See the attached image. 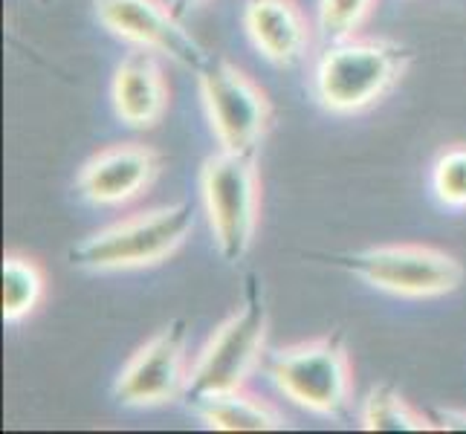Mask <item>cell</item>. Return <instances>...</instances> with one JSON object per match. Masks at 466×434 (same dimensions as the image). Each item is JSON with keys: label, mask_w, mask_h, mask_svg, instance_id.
<instances>
[{"label": "cell", "mask_w": 466, "mask_h": 434, "mask_svg": "<svg viewBox=\"0 0 466 434\" xmlns=\"http://www.w3.org/2000/svg\"><path fill=\"white\" fill-rule=\"evenodd\" d=\"M411 67V50L391 38H342L313 67L316 102L333 116H357L377 107Z\"/></svg>", "instance_id": "1"}, {"label": "cell", "mask_w": 466, "mask_h": 434, "mask_svg": "<svg viewBox=\"0 0 466 434\" xmlns=\"http://www.w3.org/2000/svg\"><path fill=\"white\" fill-rule=\"evenodd\" d=\"M191 229H195V215L188 203L157 206L82 237L70 247L67 258L76 269L93 276L148 269L168 261L188 240Z\"/></svg>", "instance_id": "2"}, {"label": "cell", "mask_w": 466, "mask_h": 434, "mask_svg": "<svg viewBox=\"0 0 466 434\" xmlns=\"http://www.w3.org/2000/svg\"><path fill=\"white\" fill-rule=\"evenodd\" d=\"M267 328L269 318L264 298L249 289L240 308L223 318L206 339V345L198 350L195 362L188 368L183 394L186 406L195 409L212 397L247 389L267 350Z\"/></svg>", "instance_id": "3"}, {"label": "cell", "mask_w": 466, "mask_h": 434, "mask_svg": "<svg viewBox=\"0 0 466 434\" xmlns=\"http://www.w3.org/2000/svg\"><path fill=\"white\" fill-rule=\"evenodd\" d=\"M269 379L284 399L325 420H342L353 409V365L339 333L279 348Z\"/></svg>", "instance_id": "4"}, {"label": "cell", "mask_w": 466, "mask_h": 434, "mask_svg": "<svg viewBox=\"0 0 466 434\" xmlns=\"http://www.w3.org/2000/svg\"><path fill=\"white\" fill-rule=\"evenodd\" d=\"M200 200L215 249L227 264L244 261L261 223V177L255 156L218 151L200 168Z\"/></svg>", "instance_id": "5"}, {"label": "cell", "mask_w": 466, "mask_h": 434, "mask_svg": "<svg viewBox=\"0 0 466 434\" xmlns=\"http://www.w3.org/2000/svg\"><path fill=\"white\" fill-rule=\"evenodd\" d=\"M336 264L380 293L414 301L452 296L466 278V269L455 255L423 244L368 247L342 255Z\"/></svg>", "instance_id": "6"}, {"label": "cell", "mask_w": 466, "mask_h": 434, "mask_svg": "<svg viewBox=\"0 0 466 434\" xmlns=\"http://www.w3.org/2000/svg\"><path fill=\"white\" fill-rule=\"evenodd\" d=\"M198 90L220 151L255 156L272 125V102L261 85L227 58H208L198 70Z\"/></svg>", "instance_id": "7"}, {"label": "cell", "mask_w": 466, "mask_h": 434, "mask_svg": "<svg viewBox=\"0 0 466 434\" xmlns=\"http://www.w3.org/2000/svg\"><path fill=\"white\" fill-rule=\"evenodd\" d=\"M188 325L171 318L122 365L114 399L122 409H163L183 399L188 382Z\"/></svg>", "instance_id": "8"}, {"label": "cell", "mask_w": 466, "mask_h": 434, "mask_svg": "<svg viewBox=\"0 0 466 434\" xmlns=\"http://www.w3.org/2000/svg\"><path fill=\"white\" fill-rule=\"evenodd\" d=\"M93 9L96 21L134 50L157 53L195 73L212 58L166 0H93Z\"/></svg>", "instance_id": "9"}, {"label": "cell", "mask_w": 466, "mask_h": 434, "mask_svg": "<svg viewBox=\"0 0 466 434\" xmlns=\"http://www.w3.org/2000/svg\"><path fill=\"white\" fill-rule=\"evenodd\" d=\"M159 171H163V156L151 145H107L82 166L76 188L82 200L96 208H122L148 195Z\"/></svg>", "instance_id": "10"}, {"label": "cell", "mask_w": 466, "mask_h": 434, "mask_svg": "<svg viewBox=\"0 0 466 434\" xmlns=\"http://www.w3.org/2000/svg\"><path fill=\"white\" fill-rule=\"evenodd\" d=\"M110 105L122 125L134 131H151L171 107V87L157 53L134 50L119 61L110 82Z\"/></svg>", "instance_id": "11"}, {"label": "cell", "mask_w": 466, "mask_h": 434, "mask_svg": "<svg viewBox=\"0 0 466 434\" xmlns=\"http://www.w3.org/2000/svg\"><path fill=\"white\" fill-rule=\"evenodd\" d=\"M244 29L255 50L276 67H296L313 44V26L296 0H247Z\"/></svg>", "instance_id": "12"}, {"label": "cell", "mask_w": 466, "mask_h": 434, "mask_svg": "<svg viewBox=\"0 0 466 434\" xmlns=\"http://www.w3.org/2000/svg\"><path fill=\"white\" fill-rule=\"evenodd\" d=\"M206 429L212 431H284L290 420L264 397H255L247 389L220 394L191 409Z\"/></svg>", "instance_id": "13"}, {"label": "cell", "mask_w": 466, "mask_h": 434, "mask_svg": "<svg viewBox=\"0 0 466 434\" xmlns=\"http://www.w3.org/2000/svg\"><path fill=\"white\" fill-rule=\"evenodd\" d=\"M46 296V276L35 258L21 252L4 255V321L21 325L41 308Z\"/></svg>", "instance_id": "14"}, {"label": "cell", "mask_w": 466, "mask_h": 434, "mask_svg": "<svg viewBox=\"0 0 466 434\" xmlns=\"http://www.w3.org/2000/svg\"><path fill=\"white\" fill-rule=\"evenodd\" d=\"M360 426L365 431H431V423L423 411H417L409 399L391 385H374L362 399Z\"/></svg>", "instance_id": "15"}, {"label": "cell", "mask_w": 466, "mask_h": 434, "mask_svg": "<svg viewBox=\"0 0 466 434\" xmlns=\"http://www.w3.org/2000/svg\"><path fill=\"white\" fill-rule=\"evenodd\" d=\"M431 191L446 208H466V145H449L431 166Z\"/></svg>", "instance_id": "16"}, {"label": "cell", "mask_w": 466, "mask_h": 434, "mask_svg": "<svg viewBox=\"0 0 466 434\" xmlns=\"http://www.w3.org/2000/svg\"><path fill=\"white\" fill-rule=\"evenodd\" d=\"M377 0H319V29L328 41L353 38L371 18Z\"/></svg>", "instance_id": "17"}, {"label": "cell", "mask_w": 466, "mask_h": 434, "mask_svg": "<svg viewBox=\"0 0 466 434\" xmlns=\"http://www.w3.org/2000/svg\"><path fill=\"white\" fill-rule=\"evenodd\" d=\"M438 429H446V431H466V411H458V409H441V411H438Z\"/></svg>", "instance_id": "18"}, {"label": "cell", "mask_w": 466, "mask_h": 434, "mask_svg": "<svg viewBox=\"0 0 466 434\" xmlns=\"http://www.w3.org/2000/svg\"><path fill=\"white\" fill-rule=\"evenodd\" d=\"M183 6H188V9H195V6H200V4H206V0H180Z\"/></svg>", "instance_id": "19"}, {"label": "cell", "mask_w": 466, "mask_h": 434, "mask_svg": "<svg viewBox=\"0 0 466 434\" xmlns=\"http://www.w3.org/2000/svg\"><path fill=\"white\" fill-rule=\"evenodd\" d=\"M41 4H50V0H41Z\"/></svg>", "instance_id": "20"}]
</instances>
